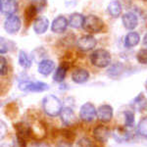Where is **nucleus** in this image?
Returning <instances> with one entry per match:
<instances>
[{"label": "nucleus", "mask_w": 147, "mask_h": 147, "mask_svg": "<svg viewBox=\"0 0 147 147\" xmlns=\"http://www.w3.org/2000/svg\"><path fill=\"white\" fill-rule=\"evenodd\" d=\"M43 110L47 115L50 117H55L59 115L62 111V103L59 100L58 97L54 95H47L44 97L43 102H42Z\"/></svg>", "instance_id": "obj_1"}, {"label": "nucleus", "mask_w": 147, "mask_h": 147, "mask_svg": "<svg viewBox=\"0 0 147 147\" xmlns=\"http://www.w3.org/2000/svg\"><path fill=\"white\" fill-rule=\"evenodd\" d=\"M90 62L97 68H106L111 63V55L105 49H96L91 53Z\"/></svg>", "instance_id": "obj_2"}, {"label": "nucleus", "mask_w": 147, "mask_h": 147, "mask_svg": "<svg viewBox=\"0 0 147 147\" xmlns=\"http://www.w3.org/2000/svg\"><path fill=\"white\" fill-rule=\"evenodd\" d=\"M104 28V22L101 18L97 17L95 15H88L84 19V28L89 34H97L100 32Z\"/></svg>", "instance_id": "obj_3"}, {"label": "nucleus", "mask_w": 147, "mask_h": 147, "mask_svg": "<svg viewBox=\"0 0 147 147\" xmlns=\"http://www.w3.org/2000/svg\"><path fill=\"white\" fill-rule=\"evenodd\" d=\"M14 129L16 130V136H17V140L22 146L25 147L26 142L30 137L32 134V129L30 127L24 123H18L14 125Z\"/></svg>", "instance_id": "obj_4"}, {"label": "nucleus", "mask_w": 147, "mask_h": 147, "mask_svg": "<svg viewBox=\"0 0 147 147\" xmlns=\"http://www.w3.org/2000/svg\"><path fill=\"white\" fill-rule=\"evenodd\" d=\"M19 88L27 92H42L48 89V85L42 82H23L19 84Z\"/></svg>", "instance_id": "obj_5"}, {"label": "nucleus", "mask_w": 147, "mask_h": 147, "mask_svg": "<svg viewBox=\"0 0 147 147\" xmlns=\"http://www.w3.org/2000/svg\"><path fill=\"white\" fill-rule=\"evenodd\" d=\"M97 115V110L94 105L90 102H86L80 107V118L84 122H91L95 119Z\"/></svg>", "instance_id": "obj_6"}, {"label": "nucleus", "mask_w": 147, "mask_h": 147, "mask_svg": "<svg viewBox=\"0 0 147 147\" xmlns=\"http://www.w3.org/2000/svg\"><path fill=\"white\" fill-rule=\"evenodd\" d=\"M22 22L21 19L17 15H11L6 18L5 22H4V28L8 34H15L20 30Z\"/></svg>", "instance_id": "obj_7"}, {"label": "nucleus", "mask_w": 147, "mask_h": 147, "mask_svg": "<svg viewBox=\"0 0 147 147\" xmlns=\"http://www.w3.org/2000/svg\"><path fill=\"white\" fill-rule=\"evenodd\" d=\"M96 39L93 35L90 34H86V35H82V37H80L77 41V46L80 50L82 51H89L92 50L94 47L96 46Z\"/></svg>", "instance_id": "obj_8"}, {"label": "nucleus", "mask_w": 147, "mask_h": 147, "mask_svg": "<svg viewBox=\"0 0 147 147\" xmlns=\"http://www.w3.org/2000/svg\"><path fill=\"white\" fill-rule=\"evenodd\" d=\"M122 23L125 28L127 30H134V28L138 25V18L134 13L132 12H127L123 15L122 17Z\"/></svg>", "instance_id": "obj_9"}, {"label": "nucleus", "mask_w": 147, "mask_h": 147, "mask_svg": "<svg viewBox=\"0 0 147 147\" xmlns=\"http://www.w3.org/2000/svg\"><path fill=\"white\" fill-rule=\"evenodd\" d=\"M69 26V20L64 16H58L53 20L51 25V30L55 34H63L66 32Z\"/></svg>", "instance_id": "obj_10"}, {"label": "nucleus", "mask_w": 147, "mask_h": 147, "mask_svg": "<svg viewBox=\"0 0 147 147\" xmlns=\"http://www.w3.org/2000/svg\"><path fill=\"white\" fill-rule=\"evenodd\" d=\"M60 117H61V121L63 122V124L65 125H68V127L74 125L78 122V118H77V116H76L75 112H74L71 108H68V107L62 109V111H61V113H60Z\"/></svg>", "instance_id": "obj_11"}, {"label": "nucleus", "mask_w": 147, "mask_h": 147, "mask_svg": "<svg viewBox=\"0 0 147 147\" xmlns=\"http://www.w3.org/2000/svg\"><path fill=\"white\" fill-rule=\"evenodd\" d=\"M1 13L6 15L7 17L11 15H15L18 11L17 0H1Z\"/></svg>", "instance_id": "obj_12"}, {"label": "nucleus", "mask_w": 147, "mask_h": 147, "mask_svg": "<svg viewBox=\"0 0 147 147\" xmlns=\"http://www.w3.org/2000/svg\"><path fill=\"white\" fill-rule=\"evenodd\" d=\"M97 117L101 122H110L113 117V108L108 104L101 105L97 110Z\"/></svg>", "instance_id": "obj_13"}, {"label": "nucleus", "mask_w": 147, "mask_h": 147, "mask_svg": "<svg viewBox=\"0 0 147 147\" xmlns=\"http://www.w3.org/2000/svg\"><path fill=\"white\" fill-rule=\"evenodd\" d=\"M94 138L99 142H106L110 136V129L106 125H97L93 130Z\"/></svg>", "instance_id": "obj_14"}, {"label": "nucleus", "mask_w": 147, "mask_h": 147, "mask_svg": "<svg viewBox=\"0 0 147 147\" xmlns=\"http://www.w3.org/2000/svg\"><path fill=\"white\" fill-rule=\"evenodd\" d=\"M48 27H49V21L46 17L40 16V17L35 19L34 23V30L35 34H43L44 32H46Z\"/></svg>", "instance_id": "obj_15"}, {"label": "nucleus", "mask_w": 147, "mask_h": 147, "mask_svg": "<svg viewBox=\"0 0 147 147\" xmlns=\"http://www.w3.org/2000/svg\"><path fill=\"white\" fill-rule=\"evenodd\" d=\"M54 68H55V63L52 60H49V59H44V60L40 61L38 64V68H37V71H38L39 74H41L42 76H48L54 71Z\"/></svg>", "instance_id": "obj_16"}, {"label": "nucleus", "mask_w": 147, "mask_h": 147, "mask_svg": "<svg viewBox=\"0 0 147 147\" xmlns=\"http://www.w3.org/2000/svg\"><path fill=\"white\" fill-rule=\"evenodd\" d=\"M89 79V73L85 69H76L72 73V80L76 84H84Z\"/></svg>", "instance_id": "obj_17"}, {"label": "nucleus", "mask_w": 147, "mask_h": 147, "mask_svg": "<svg viewBox=\"0 0 147 147\" xmlns=\"http://www.w3.org/2000/svg\"><path fill=\"white\" fill-rule=\"evenodd\" d=\"M85 17L80 13H73L69 18V26L73 28H80L84 27Z\"/></svg>", "instance_id": "obj_18"}, {"label": "nucleus", "mask_w": 147, "mask_h": 147, "mask_svg": "<svg viewBox=\"0 0 147 147\" xmlns=\"http://www.w3.org/2000/svg\"><path fill=\"white\" fill-rule=\"evenodd\" d=\"M122 5L119 0H112L107 7L108 14L113 18H119L122 15Z\"/></svg>", "instance_id": "obj_19"}, {"label": "nucleus", "mask_w": 147, "mask_h": 147, "mask_svg": "<svg viewBox=\"0 0 147 147\" xmlns=\"http://www.w3.org/2000/svg\"><path fill=\"white\" fill-rule=\"evenodd\" d=\"M140 41V36H139L138 32H130L127 35L125 38V45L127 48H131V47L136 46Z\"/></svg>", "instance_id": "obj_20"}, {"label": "nucleus", "mask_w": 147, "mask_h": 147, "mask_svg": "<svg viewBox=\"0 0 147 147\" xmlns=\"http://www.w3.org/2000/svg\"><path fill=\"white\" fill-rule=\"evenodd\" d=\"M67 71L68 68L67 66L65 65H60L58 68L56 69L55 73H54L53 76V80L57 82H62L66 78V75H67Z\"/></svg>", "instance_id": "obj_21"}, {"label": "nucleus", "mask_w": 147, "mask_h": 147, "mask_svg": "<svg viewBox=\"0 0 147 147\" xmlns=\"http://www.w3.org/2000/svg\"><path fill=\"white\" fill-rule=\"evenodd\" d=\"M19 64L24 69H28L32 66V60L25 51L21 50L19 52Z\"/></svg>", "instance_id": "obj_22"}, {"label": "nucleus", "mask_w": 147, "mask_h": 147, "mask_svg": "<svg viewBox=\"0 0 147 147\" xmlns=\"http://www.w3.org/2000/svg\"><path fill=\"white\" fill-rule=\"evenodd\" d=\"M114 137L119 141H124L129 138V132L123 127H118L114 130Z\"/></svg>", "instance_id": "obj_23"}, {"label": "nucleus", "mask_w": 147, "mask_h": 147, "mask_svg": "<svg viewBox=\"0 0 147 147\" xmlns=\"http://www.w3.org/2000/svg\"><path fill=\"white\" fill-rule=\"evenodd\" d=\"M147 106V103H146V99L142 94H139L138 96L134 99V107L138 111H141L143 109H145Z\"/></svg>", "instance_id": "obj_24"}, {"label": "nucleus", "mask_w": 147, "mask_h": 147, "mask_svg": "<svg viewBox=\"0 0 147 147\" xmlns=\"http://www.w3.org/2000/svg\"><path fill=\"white\" fill-rule=\"evenodd\" d=\"M137 131L141 136L147 138V117L143 118L140 122H139L138 125H137Z\"/></svg>", "instance_id": "obj_25"}, {"label": "nucleus", "mask_w": 147, "mask_h": 147, "mask_svg": "<svg viewBox=\"0 0 147 147\" xmlns=\"http://www.w3.org/2000/svg\"><path fill=\"white\" fill-rule=\"evenodd\" d=\"M136 59L140 64H144L146 65L147 64V48L141 49L137 52L136 54Z\"/></svg>", "instance_id": "obj_26"}, {"label": "nucleus", "mask_w": 147, "mask_h": 147, "mask_svg": "<svg viewBox=\"0 0 147 147\" xmlns=\"http://www.w3.org/2000/svg\"><path fill=\"white\" fill-rule=\"evenodd\" d=\"M125 125L127 127H131L134 123V115L132 113V111H125Z\"/></svg>", "instance_id": "obj_27"}, {"label": "nucleus", "mask_w": 147, "mask_h": 147, "mask_svg": "<svg viewBox=\"0 0 147 147\" xmlns=\"http://www.w3.org/2000/svg\"><path fill=\"white\" fill-rule=\"evenodd\" d=\"M76 147H93V144L88 137H82L77 142Z\"/></svg>", "instance_id": "obj_28"}, {"label": "nucleus", "mask_w": 147, "mask_h": 147, "mask_svg": "<svg viewBox=\"0 0 147 147\" xmlns=\"http://www.w3.org/2000/svg\"><path fill=\"white\" fill-rule=\"evenodd\" d=\"M7 72H8V64H7V60L2 56L1 59H0V74H1V76H4V75H6Z\"/></svg>", "instance_id": "obj_29"}, {"label": "nucleus", "mask_w": 147, "mask_h": 147, "mask_svg": "<svg viewBox=\"0 0 147 147\" xmlns=\"http://www.w3.org/2000/svg\"><path fill=\"white\" fill-rule=\"evenodd\" d=\"M7 51H8V45H7V43H5V40H4V38L2 37L1 38V47H0V53L4 54V53H6Z\"/></svg>", "instance_id": "obj_30"}, {"label": "nucleus", "mask_w": 147, "mask_h": 147, "mask_svg": "<svg viewBox=\"0 0 147 147\" xmlns=\"http://www.w3.org/2000/svg\"><path fill=\"white\" fill-rule=\"evenodd\" d=\"M143 44L146 46V48H147V32L145 34V35H144V37H143Z\"/></svg>", "instance_id": "obj_31"}, {"label": "nucleus", "mask_w": 147, "mask_h": 147, "mask_svg": "<svg viewBox=\"0 0 147 147\" xmlns=\"http://www.w3.org/2000/svg\"><path fill=\"white\" fill-rule=\"evenodd\" d=\"M145 89H146V92H147V80H146V82H145Z\"/></svg>", "instance_id": "obj_32"}, {"label": "nucleus", "mask_w": 147, "mask_h": 147, "mask_svg": "<svg viewBox=\"0 0 147 147\" xmlns=\"http://www.w3.org/2000/svg\"><path fill=\"white\" fill-rule=\"evenodd\" d=\"M144 1H146V2H147V0H144Z\"/></svg>", "instance_id": "obj_33"}]
</instances>
